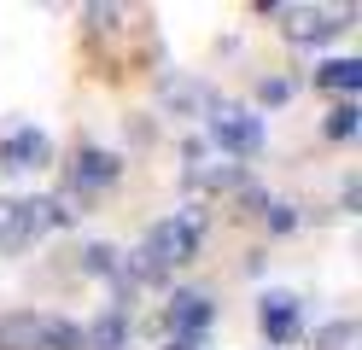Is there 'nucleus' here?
<instances>
[{"label": "nucleus", "instance_id": "nucleus-1", "mask_svg": "<svg viewBox=\"0 0 362 350\" xmlns=\"http://www.w3.org/2000/svg\"><path fill=\"white\" fill-rule=\"evenodd\" d=\"M199 233H205V210H193V204L175 210V216H164V222H152L134 274H141V280H164L175 263H193V257H199Z\"/></svg>", "mask_w": 362, "mask_h": 350}, {"label": "nucleus", "instance_id": "nucleus-2", "mask_svg": "<svg viewBox=\"0 0 362 350\" xmlns=\"http://www.w3.org/2000/svg\"><path fill=\"white\" fill-rule=\"evenodd\" d=\"M64 222H71V204L64 199H0V245L6 251L30 245L47 228H64Z\"/></svg>", "mask_w": 362, "mask_h": 350}, {"label": "nucleus", "instance_id": "nucleus-3", "mask_svg": "<svg viewBox=\"0 0 362 350\" xmlns=\"http://www.w3.org/2000/svg\"><path fill=\"white\" fill-rule=\"evenodd\" d=\"M0 350H82V327H71L64 315H6L0 321Z\"/></svg>", "mask_w": 362, "mask_h": 350}, {"label": "nucleus", "instance_id": "nucleus-4", "mask_svg": "<svg viewBox=\"0 0 362 350\" xmlns=\"http://www.w3.org/2000/svg\"><path fill=\"white\" fill-rule=\"evenodd\" d=\"M211 140L228 158H257L263 152V117L245 105H216L211 111Z\"/></svg>", "mask_w": 362, "mask_h": 350}, {"label": "nucleus", "instance_id": "nucleus-5", "mask_svg": "<svg viewBox=\"0 0 362 350\" xmlns=\"http://www.w3.org/2000/svg\"><path fill=\"white\" fill-rule=\"evenodd\" d=\"M211 321H216V303H211V292L187 286V292H175V298H170V339H187V344H199Z\"/></svg>", "mask_w": 362, "mask_h": 350}, {"label": "nucleus", "instance_id": "nucleus-6", "mask_svg": "<svg viewBox=\"0 0 362 350\" xmlns=\"http://www.w3.org/2000/svg\"><path fill=\"white\" fill-rule=\"evenodd\" d=\"M47 158H53V140H47V129H12L6 140H0V170H12V175L41 170Z\"/></svg>", "mask_w": 362, "mask_h": 350}, {"label": "nucleus", "instance_id": "nucleus-7", "mask_svg": "<svg viewBox=\"0 0 362 350\" xmlns=\"http://www.w3.org/2000/svg\"><path fill=\"white\" fill-rule=\"evenodd\" d=\"M257 327L269 344H292L298 339V298L292 292H263L257 298Z\"/></svg>", "mask_w": 362, "mask_h": 350}, {"label": "nucleus", "instance_id": "nucleus-8", "mask_svg": "<svg viewBox=\"0 0 362 350\" xmlns=\"http://www.w3.org/2000/svg\"><path fill=\"white\" fill-rule=\"evenodd\" d=\"M292 23H286V41H298V47H310V41H327V35H339V30H351V12H286Z\"/></svg>", "mask_w": 362, "mask_h": 350}, {"label": "nucleus", "instance_id": "nucleus-9", "mask_svg": "<svg viewBox=\"0 0 362 350\" xmlns=\"http://www.w3.org/2000/svg\"><path fill=\"white\" fill-rule=\"evenodd\" d=\"M123 175V158L105 152V146H82L76 152V187H111Z\"/></svg>", "mask_w": 362, "mask_h": 350}, {"label": "nucleus", "instance_id": "nucleus-10", "mask_svg": "<svg viewBox=\"0 0 362 350\" xmlns=\"http://www.w3.org/2000/svg\"><path fill=\"white\" fill-rule=\"evenodd\" d=\"M129 344V310H105L94 327H82V350H123Z\"/></svg>", "mask_w": 362, "mask_h": 350}, {"label": "nucleus", "instance_id": "nucleus-11", "mask_svg": "<svg viewBox=\"0 0 362 350\" xmlns=\"http://www.w3.org/2000/svg\"><path fill=\"white\" fill-rule=\"evenodd\" d=\"M315 88H333V93H351L362 88V59H322L315 64Z\"/></svg>", "mask_w": 362, "mask_h": 350}, {"label": "nucleus", "instance_id": "nucleus-12", "mask_svg": "<svg viewBox=\"0 0 362 350\" xmlns=\"http://www.w3.org/2000/svg\"><path fill=\"white\" fill-rule=\"evenodd\" d=\"M82 269L88 274H123V251L105 245V240H94V245H82Z\"/></svg>", "mask_w": 362, "mask_h": 350}, {"label": "nucleus", "instance_id": "nucleus-13", "mask_svg": "<svg viewBox=\"0 0 362 350\" xmlns=\"http://www.w3.org/2000/svg\"><path fill=\"white\" fill-rule=\"evenodd\" d=\"M356 339V321H327L322 333H315V350H345Z\"/></svg>", "mask_w": 362, "mask_h": 350}, {"label": "nucleus", "instance_id": "nucleus-14", "mask_svg": "<svg viewBox=\"0 0 362 350\" xmlns=\"http://www.w3.org/2000/svg\"><path fill=\"white\" fill-rule=\"evenodd\" d=\"M327 134H333V140H351V134H356V105H351V100H339V105H333Z\"/></svg>", "mask_w": 362, "mask_h": 350}, {"label": "nucleus", "instance_id": "nucleus-15", "mask_svg": "<svg viewBox=\"0 0 362 350\" xmlns=\"http://www.w3.org/2000/svg\"><path fill=\"white\" fill-rule=\"evenodd\" d=\"M257 100H263V105H281V100H292V82H281V76H263V82H257Z\"/></svg>", "mask_w": 362, "mask_h": 350}, {"label": "nucleus", "instance_id": "nucleus-16", "mask_svg": "<svg viewBox=\"0 0 362 350\" xmlns=\"http://www.w3.org/2000/svg\"><path fill=\"white\" fill-rule=\"evenodd\" d=\"M263 216H269V228H275V233H286L292 222H298V216H292V204H263Z\"/></svg>", "mask_w": 362, "mask_h": 350}]
</instances>
